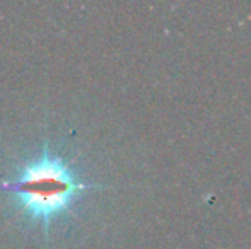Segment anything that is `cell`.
<instances>
[{
	"instance_id": "6da1fadb",
	"label": "cell",
	"mask_w": 251,
	"mask_h": 249,
	"mask_svg": "<svg viewBox=\"0 0 251 249\" xmlns=\"http://www.w3.org/2000/svg\"><path fill=\"white\" fill-rule=\"evenodd\" d=\"M86 188L87 184L74 174L69 164L51 154L47 145L40 157L21 166L16 178L2 183V189L12 195L21 212L41 224L45 234L50 232L53 220L62 217Z\"/></svg>"
}]
</instances>
